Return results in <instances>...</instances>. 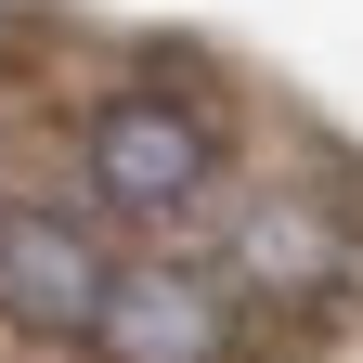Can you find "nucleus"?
Here are the masks:
<instances>
[{"label": "nucleus", "instance_id": "f257e3e1", "mask_svg": "<svg viewBox=\"0 0 363 363\" xmlns=\"http://www.w3.org/2000/svg\"><path fill=\"white\" fill-rule=\"evenodd\" d=\"M208 169H220V130L169 91H117L91 117V195L104 208H195Z\"/></svg>", "mask_w": 363, "mask_h": 363}, {"label": "nucleus", "instance_id": "f03ea898", "mask_svg": "<svg viewBox=\"0 0 363 363\" xmlns=\"http://www.w3.org/2000/svg\"><path fill=\"white\" fill-rule=\"evenodd\" d=\"M0 298L26 311V325H104V298H117V272H104V247L78 234L65 208H0Z\"/></svg>", "mask_w": 363, "mask_h": 363}, {"label": "nucleus", "instance_id": "7ed1b4c3", "mask_svg": "<svg viewBox=\"0 0 363 363\" xmlns=\"http://www.w3.org/2000/svg\"><path fill=\"white\" fill-rule=\"evenodd\" d=\"M91 350L104 363H220L234 350V298H220L208 272H117Z\"/></svg>", "mask_w": 363, "mask_h": 363}]
</instances>
